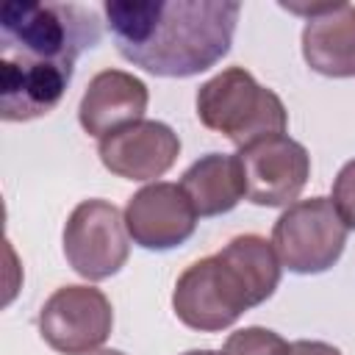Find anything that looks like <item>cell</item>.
Returning a JSON list of instances; mask_svg holds the SVG:
<instances>
[{
  "label": "cell",
  "mask_w": 355,
  "mask_h": 355,
  "mask_svg": "<svg viewBox=\"0 0 355 355\" xmlns=\"http://www.w3.org/2000/svg\"><path fill=\"white\" fill-rule=\"evenodd\" d=\"M103 36L80 3H8L0 11V116L31 122L50 114L83 50Z\"/></svg>",
  "instance_id": "obj_1"
},
{
  "label": "cell",
  "mask_w": 355,
  "mask_h": 355,
  "mask_svg": "<svg viewBox=\"0 0 355 355\" xmlns=\"http://www.w3.org/2000/svg\"><path fill=\"white\" fill-rule=\"evenodd\" d=\"M103 11L125 61L158 78H191L227 55L241 3L108 0Z\"/></svg>",
  "instance_id": "obj_2"
},
{
  "label": "cell",
  "mask_w": 355,
  "mask_h": 355,
  "mask_svg": "<svg viewBox=\"0 0 355 355\" xmlns=\"http://www.w3.org/2000/svg\"><path fill=\"white\" fill-rule=\"evenodd\" d=\"M197 116L208 130L227 136L239 150L280 136L288 125L283 100L261 86L244 67H227L200 86Z\"/></svg>",
  "instance_id": "obj_3"
},
{
  "label": "cell",
  "mask_w": 355,
  "mask_h": 355,
  "mask_svg": "<svg viewBox=\"0 0 355 355\" xmlns=\"http://www.w3.org/2000/svg\"><path fill=\"white\" fill-rule=\"evenodd\" d=\"M172 308L186 327L216 333L255 308V297L233 263L216 252L183 269L172 291Z\"/></svg>",
  "instance_id": "obj_4"
},
{
  "label": "cell",
  "mask_w": 355,
  "mask_h": 355,
  "mask_svg": "<svg viewBox=\"0 0 355 355\" xmlns=\"http://www.w3.org/2000/svg\"><path fill=\"white\" fill-rule=\"evenodd\" d=\"M349 227L330 197L291 202L272 227V247L294 275H319L338 263Z\"/></svg>",
  "instance_id": "obj_5"
},
{
  "label": "cell",
  "mask_w": 355,
  "mask_h": 355,
  "mask_svg": "<svg viewBox=\"0 0 355 355\" xmlns=\"http://www.w3.org/2000/svg\"><path fill=\"white\" fill-rule=\"evenodd\" d=\"M128 236L125 214L114 202L83 200L64 225L67 263L86 280H105L125 266L130 255Z\"/></svg>",
  "instance_id": "obj_6"
},
{
  "label": "cell",
  "mask_w": 355,
  "mask_h": 355,
  "mask_svg": "<svg viewBox=\"0 0 355 355\" xmlns=\"http://www.w3.org/2000/svg\"><path fill=\"white\" fill-rule=\"evenodd\" d=\"M111 302L94 286H61L39 311V333L61 355L94 352L111 336Z\"/></svg>",
  "instance_id": "obj_7"
},
{
  "label": "cell",
  "mask_w": 355,
  "mask_h": 355,
  "mask_svg": "<svg viewBox=\"0 0 355 355\" xmlns=\"http://www.w3.org/2000/svg\"><path fill=\"white\" fill-rule=\"evenodd\" d=\"M236 155L244 172L247 200L255 205H291L311 175L308 150L286 133L252 141L241 147Z\"/></svg>",
  "instance_id": "obj_8"
},
{
  "label": "cell",
  "mask_w": 355,
  "mask_h": 355,
  "mask_svg": "<svg viewBox=\"0 0 355 355\" xmlns=\"http://www.w3.org/2000/svg\"><path fill=\"white\" fill-rule=\"evenodd\" d=\"M125 227L144 250H172L194 236L197 211L180 183H150L125 205Z\"/></svg>",
  "instance_id": "obj_9"
},
{
  "label": "cell",
  "mask_w": 355,
  "mask_h": 355,
  "mask_svg": "<svg viewBox=\"0 0 355 355\" xmlns=\"http://www.w3.org/2000/svg\"><path fill=\"white\" fill-rule=\"evenodd\" d=\"M97 155L108 172L125 180H155L172 169L180 155L178 133L158 119H139L105 139Z\"/></svg>",
  "instance_id": "obj_10"
},
{
  "label": "cell",
  "mask_w": 355,
  "mask_h": 355,
  "mask_svg": "<svg viewBox=\"0 0 355 355\" xmlns=\"http://www.w3.org/2000/svg\"><path fill=\"white\" fill-rule=\"evenodd\" d=\"M294 14H305L302 58L327 78H355V6L322 3V6H288Z\"/></svg>",
  "instance_id": "obj_11"
},
{
  "label": "cell",
  "mask_w": 355,
  "mask_h": 355,
  "mask_svg": "<svg viewBox=\"0 0 355 355\" xmlns=\"http://www.w3.org/2000/svg\"><path fill=\"white\" fill-rule=\"evenodd\" d=\"M147 86L136 75L125 69H103L86 86L78 105V119L89 136L105 139L139 122L147 111Z\"/></svg>",
  "instance_id": "obj_12"
},
{
  "label": "cell",
  "mask_w": 355,
  "mask_h": 355,
  "mask_svg": "<svg viewBox=\"0 0 355 355\" xmlns=\"http://www.w3.org/2000/svg\"><path fill=\"white\" fill-rule=\"evenodd\" d=\"M180 189L191 200L197 216L227 214L241 202V197H247L239 155L225 153H208L200 161H194L183 172Z\"/></svg>",
  "instance_id": "obj_13"
},
{
  "label": "cell",
  "mask_w": 355,
  "mask_h": 355,
  "mask_svg": "<svg viewBox=\"0 0 355 355\" xmlns=\"http://www.w3.org/2000/svg\"><path fill=\"white\" fill-rule=\"evenodd\" d=\"M219 255L225 261L233 263V269L244 277L247 288L252 291L255 297V305L266 302L277 283H280V258L272 247V241H266L263 236H255V233H244V236H236L230 239Z\"/></svg>",
  "instance_id": "obj_14"
},
{
  "label": "cell",
  "mask_w": 355,
  "mask_h": 355,
  "mask_svg": "<svg viewBox=\"0 0 355 355\" xmlns=\"http://www.w3.org/2000/svg\"><path fill=\"white\" fill-rule=\"evenodd\" d=\"M222 355H291V344L269 327H241L227 336Z\"/></svg>",
  "instance_id": "obj_15"
},
{
  "label": "cell",
  "mask_w": 355,
  "mask_h": 355,
  "mask_svg": "<svg viewBox=\"0 0 355 355\" xmlns=\"http://www.w3.org/2000/svg\"><path fill=\"white\" fill-rule=\"evenodd\" d=\"M330 200H333V205H336L341 222H344L349 230H355V158L347 161V164L338 169L336 180H333V197H330Z\"/></svg>",
  "instance_id": "obj_16"
},
{
  "label": "cell",
  "mask_w": 355,
  "mask_h": 355,
  "mask_svg": "<svg viewBox=\"0 0 355 355\" xmlns=\"http://www.w3.org/2000/svg\"><path fill=\"white\" fill-rule=\"evenodd\" d=\"M291 355H341V349H336L333 344H324V341L300 338L291 344Z\"/></svg>",
  "instance_id": "obj_17"
},
{
  "label": "cell",
  "mask_w": 355,
  "mask_h": 355,
  "mask_svg": "<svg viewBox=\"0 0 355 355\" xmlns=\"http://www.w3.org/2000/svg\"><path fill=\"white\" fill-rule=\"evenodd\" d=\"M183 355H222V352H216V349H189Z\"/></svg>",
  "instance_id": "obj_18"
},
{
  "label": "cell",
  "mask_w": 355,
  "mask_h": 355,
  "mask_svg": "<svg viewBox=\"0 0 355 355\" xmlns=\"http://www.w3.org/2000/svg\"><path fill=\"white\" fill-rule=\"evenodd\" d=\"M89 355H125V352H119V349H94Z\"/></svg>",
  "instance_id": "obj_19"
}]
</instances>
